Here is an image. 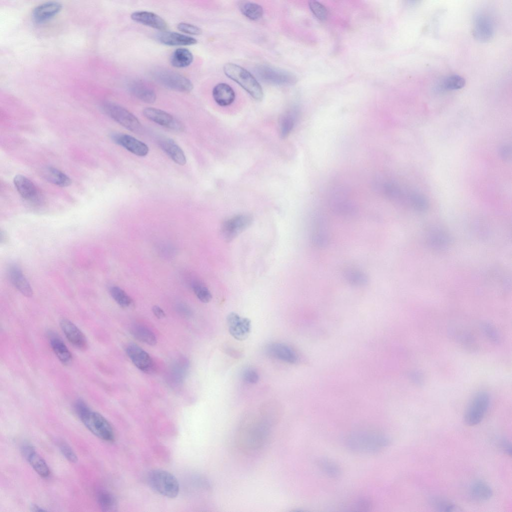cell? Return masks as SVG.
I'll use <instances>...</instances> for the list:
<instances>
[{"instance_id": "obj_13", "label": "cell", "mask_w": 512, "mask_h": 512, "mask_svg": "<svg viewBox=\"0 0 512 512\" xmlns=\"http://www.w3.org/2000/svg\"><path fill=\"white\" fill-rule=\"evenodd\" d=\"M226 322L228 331L235 339L242 341L246 339L251 331L250 320L247 318H242L234 312L228 314Z\"/></svg>"}, {"instance_id": "obj_18", "label": "cell", "mask_w": 512, "mask_h": 512, "mask_svg": "<svg viewBox=\"0 0 512 512\" xmlns=\"http://www.w3.org/2000/svg\"><path fill=\"white\" fill-rule=\"evenodd\" d=\"M14 186L21 196L31 202H38L41 199L40 193L34 184L28 178L21 174L14 178Z\"/></svg>"}, {"instance_id": "obj_14", "label": "cell", "mask_w": 512, "mask_h": 512, "mask_svg": "<svg viewBox=\"0 0 512 512\" xmlns=\"http://www.w3.org/2000/svg\"><path fill=\"white\" fill-rule=\"evenodd\" d=\"M473 33L474 36L480 42L490 40L494 33V24L489 14L480 12L474 18Z\"/></svg>"}, {"instance_id": "obj_34", "label": "cell", "mask_w": 512, "mask_h": 512, "mask_svg": "<svg viewBox=\"0 0 512 512\" xmlns=\"http://www.w3.org/2000/svg\"><path fill=\"white\" fill-rule=\"evenodd\" d=\"M466 82L462 76L452 74L441 80L436 85V90L438 92L453 90L462 88Z\"/></svg>"}, {"instance_id": "obj_45", "label": "cell", "mask_w": 512, "mask_h": 512, "mask_svg": "<svg viewBox=\"0 0 512 512\" xmlns=\"http://www.w3.org/2000/svg\"><path fill=\"white\" fill-rule=\"evenodd\" d=\"M308 6L312 14L320 20H324L328 16V11L326 7L319 2L316 0L308 2Z\"/></svg>"}, {"instance_id": "obj_15", "label": "cell", "mask_w": 512, "mask_h": 512, "mask_svg": "<svg viewBox=\"0 0 512 512\" xmlns=\"http://www.w3.org/2000/svg\"><path fill=\"white\" fill-rule=\"evenodd\" d=\"M20 449L22 456L40 476L43 478L50 476V471L48 466L31 444H24Z\"/></svg>"}, {"instance_id": "obj_38", "label": "cell", "mask_w": 512, "mask_h": 512, "mask_svg": "<svg viewBox=\"0 0 512 512\" xmlns=\"http://www.w3.org/2000/svg\"><path fill=\"white\" fill-rule=\"evenodd\" d=\"M428 240L432 247L439 250L447 248L450 242L448 234L439 230H432L429 235Z\"/></svg>"}, {"instance_id": "obj_52", "label": "cell", "mask_w": 512, "mask_h": 512, "mask_svg": "<svg viewBox=\"0 0 512 512\" xmlns=\"http://www.w3.org/2000/svg\"><path fill=\"white\" fill-rule=\"evenodd\" d=\"M152 310L158 318H162L166 316V314L164 310L158 306H153Z\"/></svg>"}, {"instance_id": "obj_25", "label": "cell", "mask_w": 512, "mask_h": 512, "mask_svg": "<svg viewBox=\"0 0 512 512\" xmlns=\"http://www.w3.org/2000/svg\"><path fill=\"white\" fill-rule=\"evenodd\" d=\"M158 144L174 162L180 166L186 164V160L184 152L172 139L161 138L158 141Z\"/></svg>"}, {"instance_id": "obj_19", "label": "cell", "mask_w": 512, "mask_h": 512, "mask_svg": "<svg viewBox=\"0 0 512 512\" xmlns=\"http://www.w3.org/2000/svg\"><path fill=\"white\" fill-rule=\"evenodd\" d=\"M130 18L138 23L160 30H164L168 28L166 22L160 16L152 12L136 11L131 14Z\"/></svg>"}, {"instance_id": "obj_7", "label": "cell", "mask_w": 512, "mask_h": 512, "mask_svg": "<svg viewBox=\"0 0 512 512\" xmlns=\"http://www.w3.org/2000/svg\"><path fill=\"white\" fill-rule=\"evenodd\" d=\"M152 76L164 87L178 92H188L192 90L193 84L186 77L167 69H157L152 72Z\"/></svg>"}, {"instance_id": "obj_53", "label": "cell", "mask_w": 512, "mask_h": 512, "mask_svg": "<svg viewBox=\"0 0 512 512\" xmlns=\"http://www.w3.org/2000/svg\"><path fill=\"white\" fill-rule=\"evenodd\" d=\"M30 509H31V510L32 511V512H42V511L43 512V511H46V510H44V509L42 508H40L39 506H38L37 505H36V504L32 505V506L30 507Z\"/></svg>"}, {"instance_id": "obj_31", "label": "cell", "mask_w": 512, "mask_h": 512, "mask_svg": "<svg viewBox=\"0 0 512 512\" xmlns=\"http://www.w3.org/2000/svg\"><path fill=\"white\" fill-rule=\"evenodd\" d=\"M241 13L248 18L257 20L263 16L262 7L257 3L250 1H240L238 3Z\"/></svg>"}, {"instance_id": "obj_39", "label": "cell", "mask_w": 512, "mask_h": 512, "mask_svg": "<svg viewBox=\"0 0 512 512\" xmlns=\"http://www.w3.org/2000/svg\"><path fill=\"white\" fill-rule=\"evenodd\" d=\"M430 504L432 508L439 512H452L460 510L454 504L443 498L432 497L430 499Z\"/></svg>"}, {"instance_id": "obj_37", "label": "cell", "mask_w": 512, "mask_h": 512, "mask_svg": "<svg viewBox=\"0 0 512 512\" xmlns=\"http://www.w3.org/2000/svg\"><path fill=\"white\" fill-rule=\"evenodd\" d=\"M132 334L138 340L150 346H155L157 343L156 336L148 328L141 326H132L130 330Z\"/></svg>"}, {"instance_id": "obj_48", "label": "cell", "mask_w": 512, "mask_h": 512, "mask_svg": "<svg viewBox=\"0 0 512 512\" xmlns=\"http://www.w3.org/2000/svg\"><path fill=\"white\" fill-rule=\"evenodd\" d=\"M242 378L248 384H254L258 381L259 375L254 368H246L242 372Z\"/></svg>"}, {"instance_id": "obj_30", "label": "cell", "mask_w": 512, "mask_h": 512, "mask_svg": "<svg viewBox=\"0 0 512 512\" xmlns=\"http://www.w3.org/2000/svg\"><path fill=\"white\" fill-rule=\"evenodd\" d=\"M194 60L192 52L186 48H178L170 56V63L175 68H184L190 65Z\"/></svg>"}, {"instance_id": "obj_9", "label": "cell", "mask_w": 512, "mask_h": 512, "mask_svg": "<svg viewBox=\"0 0 512 512\" xmlns=\"http://www.w3.org/2000/svg\"><path fill=\"white\" fill-rule=\"evenodd\" d=\"M258 77L262 82L276 86H290L296 84L297 78L286 70L266 64H260L255 68Z\"/></svg>"}, {"instance_id": "obj_6", "label": "cell", "mask_w": 512, "mask_h": 512, "mask_svg": "<svg viewBox=\"0 0 512 512\" xmlns=\"http://www.w3.org/2000/svg\"><path fill=\"white\" fill-rule=\"evenodd\" d=\"M103 111L114 121L134 132L139 133L142 126L137 118L124 107L111 102L102 104Z\"/></svg>"}, {"instance_id": "obj_28", "label": "cell", "mask_w": 512, "mask_h": 512, "mask_svg": "<svg viewBox=\"0 0 512 512\" xmlns=\"http://www.w3.org/2000/svg\"><path fill=\"white\" fill-rule=\"evenodd\" d=\"M492 495L491 488L484 482L478 480L473 482L469 488L470 498L476 502H484L490 500Z\"/></svg>"}, {"instance_id": "obj_2", "label": "cell", "mask_w": 512, "mask_h": 512, "mask_svg": "<svg viewBox=\"0 0 512 512\" xmlns=\"http://www.w3.org/2000/svg\"><path fill=\"white\" fill-rule=\"evenodd\" d=\"M389 438L384 434L372 430H357L349 434L344 444L350 450L360 454H374L386 448Z\"/></svg>"}, {"instance_id": "obj_44", "label": "cell", "mask_w": 512, "mask_h": 512, "mask_svg": "<svg viewBox=\"0 0 512 512\" xmlns=\"http://www.w3.org/2000/svg\"><path fill=\"white\" fill-rule=\"evenodd\" d=\"M57 444L61 453L65 458L71 462L76 463L78 458L70 446L66 442L60 440L58 442Z\"/></svg>"}, {"instance_id": "obj_17", "label": "cell", "mask_w": 512, "mask_h": 512, "mask_svg": "<svg viewBox=\"0 0 512 512\" xmlns=\"http://www.w3.org/2000/svg\"><path fill=\"white\" fill-rule=\"evenodd\" d=\"M60 326L67 340L74 347L81 350L87 348L88 342L86 336L73 322L64 318L60 322Z\"/></svg>"}, {"instance_id": "obj_51", "label": "cell", "mask_w": 512, "mask_h": 512, "mask_svg": "<svg viewBox=\"0 0 512 512\" xmlns=\"http://www.w3.org/2000/svg\"><path fill=\"white\" fill-rule=\"evenodd\" d=\"M511 153V149L508 144H504L500 146L499 149V154L502 158L506 160L510 158Z\"/></svg>"}, {"instance_id": "obj_35", "label": "cell", "mask_w": 512, "mask_h": 512, "mask_svg": "<svg viewBox=\"0 0 512 512\" xmlns=\"http://www.w3.org/2000/svg\"><path fill=\"white\" fill-rule=\"evenodd\" d=\"M96 499L100 508L104 512H114L118 508L116 498L108 490L100 489L97 492Z\"/></svg>"}, {"instance_id": "obj_43", "label": "cell", "mask_w": 512, "mask_h": 512, "mask_svg": "<svg viewBox=\"0 0 512 512\" xmlns=\"http://www.w3.org/2000/svg\"><path fill=\"white\" fill-rule=\"evenodd\" d=\"M192 288L197 296L202 302L208 303L210 301L212 295L208 288L202 282L194 281L192 283Z\"/></svg>"}, {"instance_id": "obj_42", "label": "cell", "mask_w": 512, "mask_h": 512, "mask_svg": "<svg viewBox=\"0 0 512 512\" xmlns=\"http://www.w3.org/2000/svg\"><path fill=\"white\" fill-rule=\"evenodd\" d=\"M110 292L113 299L122 308L129 307L132 300L130 297L121 288L114 286L110 288Z\"/></svg>"}, {"instance_id": "obj_49", "label": "cell", "mask_w": 512, "mask_h": 512, "mask_svg": "<svg viewBox=\"0 0 512 512\" xmlns=\"http://www.w3.org/2000/svg\"><path fill=\"white\" fill-rule=\"evenodd\" d=\"M410 378L411 380L418 386H422L424 382V376L422 373L419 370H414L410 374Z\"/></svg>"}, {"instance_id": "obj_10", "label": "cell", "mask_w": 512, "mask_h": 512, "mask_svg": "<svg viewBox=\"0 0 512 512\" xmlns=\"http://www.w3.org/2000/svg\"><path fill=\"white\" fill-rule=\"evenodd\" d=\"M253 221L251 216L240 214L226 220L222 226V233L228 242L234 238L242 232L248 228Z\"/></svg>"}, {"instance_id": "obj_8", "label": "cell", "mask_w": 512, "mask_h": 512, "mask_svg": "<svg viewBox=\"0 0 512 512\" xmlns=\"http://www.w3.org/2000/svg\"><path fill=\"white\" fill-rule=\"evenodd\" d=\"M490 396L486 392L476 393L465 410L464 420L468 426H474L482 420L490 404Z\"/></svg>"}, {"instance_id": "obj_24", "label": "cell", "mask_w": 512, "mask_h": 512, "mask_svg": "<svg viewBox=\"0 0 512 512\" xmlns=\"http://www.w3.org/2000/svg\"><path fill=\"white\" fill-rule=\"evenodd\" d=\"M130 92L144 102L154 103L156 98L155 91L148 84L140 80L131 82L128 86Z\"/></svg>"}, {"instance_id": "obj_23", "label": "cell", "mask_w": 512, "mask_h": 512, "mask_svg": "<svg viewBox=\"0 0 512 512\" xmlns=\"http://www.w3.org/2000/svg\"><path fill=\"white\" fill-rule=\"evenodd\" d=\"M8 274L11 282L20 292L26 296H32V287L18 266L12 265L9 268Z\"/></svg>"}, {"instance_id": "obj_32", "label": "cell", "mask_w": 512, "mask_h": 512, "mask_svg": "<svg viewBox=\"0 0 512 512\" xmlns=\"http://www.w3.org/2000/svg\"><path fill=\"white\" fill-rule=\"evenodd\" d=\"M315 230L313 234L314 244L320 248L326 246L328 242L329 234L326 224L324 218L320 216L315 222Z\"/></svg>"}, {"instance_id": "obj_50", "label": "cell", "mask_w": 512, "mask_h": 512, "mask_svg": "<svg viewBox=\"0 0 512 512\" xmlns=\"http://www.w3.org/2000/svg\"><path fill=\"white\" fill-rule=\"evenodd\" d=\"M499 448L508 456H511L512 446L510 442L506 438H501L498 442Z\"/></svg>"}, {"instance_id": "obj_4", "label": "cell", "mask_w": 512, "mask_h": 512, "mask_svg": "<svg viewBox=\"0 0 512 512\" xmlns=\"http://www.w3.org/2000/svg\"><path fill=\"white\" fill-rule=\"evenodd\" d=\"M224 72L230 78L238 84L255 100H262L264 92L256 78L246 69L232 62L224 66Z\"/></svg>"}, {"instance_id": "obj_27", "label": "cell", "mask_w": 512, "mask_h": 512, "mask_svg": "<svg viewBox=\"0 0 512 512\" xmlns=\"http://www.w3.org/2000/svg\"><path fill=\"white\" fill-rule=\"evenodd\" d=\"M48 336L51 347L57 358L64 364H68L72 356L66 345L56 334L51 332Z\"/></svg>"}, {"instance_id": "obj_16", "label": "cell", "mask_w": 512, "mask_h": 512, "mask_svg": "<svg viewBox=\"0 0 512 512\" xmlns=\"http://www.w3.org/2000/svg\"><path fill=\"white\" fill-rule=\"evenodd\" d=\"M111 138L116 144L138 156H144L149 152L146 144L130 135L116 133L112 134Z\"/></svg>"}, {"instance_id": "obj_40", "label": "cell", "mask_w": 512, "mask_h": 512, "mask_svg": "<svg viewBox=\"0 0 512 512\" xmlns=\"http://www.w3.org/2000/svg\"><path fill=\"white\" fill-rule=\"evenodd\" d=\"M407 204L415 210L423 212L428 208V202L422 194L415 191H410Z\"/></svg>"}, {"instance_id": "obj_47", "label": "cell", "mask_w": 512, "mask_h": 512, "mask_svg": "<svg viewBox=\"0 0 512 512\" xmlns=\"http://www.w3.org/2000/svg\"><path fill=\"white\" fill-rule=\"evenodd\" d=\"M177 28L182 33L190 35L198 36L202 33V30L199 27L187 22L178 23Z\"/></svg>"}, {"instance_id": "obj_36", "label": "cell", "mask_w": 512, "mask_h": 512, "mask_svg": "<svg viewBox=\"0 0 512 512\" xmlns=\"http://www.w3.org/2000/svg\"><path fill=\"white\" fill-rule=\"evenodd\" d=\"M316 464L320 470L331 478H338L341 474L340 466L333 460L326 458H320L316 460Z\"/></svg>"}, {"instance_id": "obj_1", "label": "cell", "mask_w": 512, "mask_h": 512, "mask_svg": "<svg viewBox=\"0 0 512 512\" xmlns=\"http://www.w3.org/2000/svg\"><path fill=\"white\" fill-rule=\"evenodd\" d=\"M280 420L278 410L270 408L246 415L240 422L236 432V442L239 448L250 453L262 448L272 428Z\"/></svg>"}, {"instance_id": "obj_22", "label": "cell", "mask_w": 512, "mask_h": 512, "mask_svg": "<svg viewBox=\"0 0 512 512\" xmlns=\"http://www.w3.org/2000/svg\"><path fill=\"white\" fill-rule=\"evenodd\" d=\"M156 38L161 44L168 46H192L198 42L193 37L173 32H162L157 34Z\"/></svg>"}, {"instance_id": "obj_33", "label": "cell", "mask_w": 512, "mask_h": 512, "mask_svg": "<svg viewBox=\"0 0 512 512\" xmlns=\"http://www.w3.org/2000/svg\"><path fill=\"white\" fill-rule=\"evenodd\" d=\"M298 112L295 108L288 109L282 115L280 120L282 137L287 136L292 130L297 118Z\"/></svg>"}, {"instance_id": "obj_12", "label": "cell", "mask_w": 512, "mask_h": 512, "mask_svg": "<svg viewBox=\"0 0 512 512\" xmlns=\"http://www.w3.org/2000/svg\"><path fill=\"white\" fill-rule=\"evenodd\" d=\"M126 352L134 364L140 370L147 374L154 372L155 364L152 358L140 346L134 343L130 344L126 348Z\"/></svg>"}, {"instance_id": "obj_5", "label": "cell", "mask_w": 512, "mask_h": 512, "mask_svg": "<svg viewBox=\"0 0 512 512\" xmlns=\"http://www.w3.org/2000/svg\"><path fill=\"white\" fill-rule=\"evenodd\" d=\"M148 482L152 490L168 498L176 497L179 492L180 486L176 478L162 470H154L148 476Z\"/></svg>"}, {"instance_id": "obj_26", "label": "cell", "mask_w": 512, "mask_h": 512, "mask_svg": "<svg viewBox=\"0 0 512 512\" xmlns=\"http://www.w3.org/2000/svg\"><path fill=\"white\" fill-rule=\"evenodd\" d=\"M212 96L216 102L221 106L231 104L235 100L236 94L234 90L228 84L219 83L212 90Z\"/></svg>"}, {"instance_id": "obj_20", "label": "cell", "mask_w": 512, "mask_h": 512, "mask_svg": "<svg viewBox=\"0 0 512 512\" xmlns=\"http://www.w3.org/2000/svg\"><path fill=\"white\" fill-rule=\"evenodd\" d=\"M268 354L271 356L282 362L294 364L298 361L296 352L288 346L280 342L269 344L266 348Z\"/></svg>"}, {"instance_id": "obj_3", "label": "cell", "mask_w": 512, "mask_h": 512, "mask_svg": "<svg viewBox=\"0 0 512 512\" xmlns=\"http://www.w3.org/2000/svg\"><path fill=\"white\" fill-rule=\"evenodd\" d=\"M74 411L85 426L98 438L108 442L114 440L113 428L108 420L100 413L92 410L82 400L74 404Z\"/></svg>"}, {"instance_id": "obj_29", "label": "cell", "mask_w": 512, "mask_h": 512, "mask_svg": "<svg viewBox=\"0 0 512 512\" xmlns=\"http://www.w3.org/2000/svg\"><path fill=\"white\" fill-rule=\"evenodd\" d=\"M42 174L46 180L59 186H68L71 184V180L68 176L52 166L44 168Z\"/></svg>"}, {"instance_id": "obj_46", "label": "cell", "mask_w": 512, "mask_h": 512, "mask_svg": "<svg viewBox=\"0 0 512 512\" xmlns=\"http://www.w3.org/2000/svg\"><path fill=\"white\" fill-rule=\"evenodd\" d=\"M482 330L484 335L493 342L497 343L500 341V337L498 332L495 328L490 324L483 322L482 325Z\"/></svg>"}, {"instance_id": "obj_11", "label": "cell", "mask_w": 512, "mask_h": 512, "mask_svg": "<svg viewBox=\"0 0 512 512\" xmlns=\"http://www.w3.org/2000/svg\"><path fill=\"white\" fill-rule=\"evenodd\" d=\"M144 116L149 120L168 129L182 132L183 124L169 113L156 108L148 107L143 110Z\"/></svg>"}, {"instance_id": "obj_21", "label": "cell", "mask_w": 512, "mask_h": 512, "mask_svg": "<svg viewBox=\"0 0 512 512\" xmlns=\"http://www.w3.org/2000/svg\"><path fill=\"white\" fill-rule=\"evenodd\" d=\"M62 7V4L56 1L41 3L33 9V18L38 22H44L56 15L61 10Z\"/></svg>"}, {"instance_id": "obj_54", "label": "cell", "mask_w": 512, "mask_h": 512, "mask_svg": "<svg viewBox=\"0 0 512 512\" xmlns=\"http://www.w3.org/2000/svg\"><path fill=\"white\" fill-rule=\"evenodd\" d=\"M7 240V235L6 232L2 230H0V242H5Z\"/></svg>"}, {"instance_id": "obj_41", "label": "cell", "mask_w": 512, "mask_h": 512, "mask_svg": "<svg viewBox=\"0 0 512 512\" xmlns=\"http://www.w3.org/2000/svg\"><path fill=\"white\" fill-rule=\"evenodd\" d=\"M344 276L350 284L355 286H362L368 282V278L365 274L356 269L346 270L344 272Z\"/></svg>"}]
</instances>
